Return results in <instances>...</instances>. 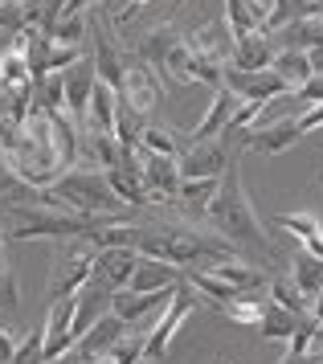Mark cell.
<instances>
[{"label":"cell","instance_id":"cell-1","mask_svg":"<svg viewBox=\"0 0 323 364\" xmlns=\"http://www.w3.org/2000/svg\"><path fill=\"white\" fill-rule=\"evenodd\" d=\"M205 213L213 217V230L221 233V237H229L233 250H245V254H254V258H266V254H270V237H266L258 213H254V205H250V197H245L238 160H229V168L221 172L217 197L209 200Z\"/></svg>","mask_w":323,"mask_h":364},{"label":"cell","instance_id":"cell-2","mask_svg":"<svg viewBox=\"0 0 323 364\" xmlns=\"http://www.w3.org/2000/svg\"><path fill=\"white\" fill-rule=\"evenodd\" d=\"M135 250L147 258H164V262H176L180 270H193V262H221L233 254L229 237L213 230H189V225H139Z\"/></svg>","mask_w":323,"mask_h":364},{"label":"cell","instance_id":"cell-3","mask_svg":"<svg viewBox=\"0 0 323 364\" xmlns=\"http://www.w3.org/2000/svg\"><path fill=\"white\" fill-rule=\"evenodd\" d=\"M37 200L70 209V213H86V217H131V209L115 197V188L107 184L102 168H70L65 176L46 184L37 193Z\"/></svg>","mask_w":323,"mask_h":364},{"label":"cell","instance_id":"cell-4","mask_svg":"<svg viewBox=\"0 0 323 364\" xmlns=\"http://www.w3.org/2000/svg\"><path fill=\"white\" fill-rule=\"evenodd\" d=\"M90 262H95V246H90V242L70 246V250H58V254H53V266H49V282H46V299L49 303L78 295L82 287L90 282Z\"/></svg>","mask_w":323,"mask_h":364},{"label":"cell","instance_id":"cell-5","mask_svg":"<svg viewBox=\"0 0 323 364\" xmlns=\"http://www.w3.org/2000/svg\"><path fill=\"white\" fill-rule=\"evenodd\" d=\"M196 307H201L196 287L189 279L176 282V287H172V295H168V307H164L160 323H156V328H147V360H160L164 352H168V344H172V336L180 331V323H184Z\"/></svg>","mask_w":323,"mask_h":364},{"label":"cell","instance_id":"cell-6","mask_svg":"<svg viewBox=\"0 0 323 364\" xmlns=\"http://www.w3.org/2000/svg\"><path fill=\"white\" fill-rule=\"evenodd\" d=\"M139 62H147L152 70H168L184 82V66H189V46H184V33H176V25H156L152 33H144L139 50H135Z\"/></svg>","mask_w":323,"mask_h":364},{"label":"cell","instance_id":"cell-7","mask_svg":"<svg viewBox=\"0 0 323 364\" xmlns=\"http://www.w3.org/2000/svg\"><path fill=\"white\" fill-rule=\"evenodd\" d=\"M21 33H25V58H29L33 82L46 78V74H53V70L74 66L78 58H86L82 46H62V41H53V37L41 33V29H21Z\"/></svg>","mask_w":323,"mask_h":364},{"label":"cell","instance_id":"cell-8","mask_svg":"<svg viewBox=\"0 0 323 364\" xmlns=\"http://www.w3.org/2000/svg\"><path fill=\"white\" fill-rule=\"evenodd\" d=\"M160 99H164V86H160V78H156V70L135 58V62L127 66V74H123V82H119V102L131 107L135 115L147 119L152 111H156Z\"/></svg>","mask_w":323,"mask_h":364},{"label":"cell","instance_id":"cell-9","mask_svg":"<svg viewBox=\"0 0 323 364\" xmlns=\"http://www.w3.org/2000/svg\"><path fill=\"white\" fill-rule=\"evenodd\" d=\"M102 172H107V184L115 188V197L123 200L127 209H144V205H152V193H147V184H144V160H139V151L123 148L119 164L102 168Z\"/></svg>","mask_w":323,"mask_h":364},{"label":"cell","instance_id":"cell-10","mask_svg":"<svg viewBox=\"0 0 323 364\" xmlns=\"http://www.w3.org/2000/svg\"><path fill=\"white\" fill-rule=\"evenodd\" d=\"M139 262V250L135 246H102L95 250V262H90V282L107 287V291H123L131 282V270Z\"/></svg>","mask_w":323,"mask_h":364},{"label":"cell","instance_id":"cell-11","mask_svg":"<svg viewBox=\"0 0 323 364\" xmlns=\"http://www.w3.org/2000/svg\"><path fill=\"white\" fill-rule=\"evenodd\" d=\"M90 41H95V70H98V78L107 86H115L119 90V82H123V74H127V66H131V53L115 41V33L107 29V25H98V21H90Z\"/></svg>","mask_w":323,"mask_h":364},{"label":"cell","instance_id":"cell-12","mask_svg":"<svg viewBox=\"0 0 323 364\" xmlns=\"http://www.w3.org/2000/svg\"><path fill=\"white\" fill-rule=\"evenodd\" d=\"M226 86L233 90V95H242V99L250 102H266L278 99V95H291V86L278 78L275 70H238V66H226Z\"/></svg>","mask_w":323,"mask_h":364},{"label":"cell","instance_id":"cell-13","mask_svg":"<svg viewBox=\"0 0 323 364\" xmlns=\"http://www.w3.org/2000/svg\"><path fill=\"white\" fill-rule=\"evenodd\" d=\"M229 156L226 144L221 139H196L193 148H184L176 156V164H180V181H193V176H221L229 168Z\"/></svg>","mask_w":323,"mask_h":364},{"label":"cell","instance_id":"cell-14","mask_svg":"<svg viewBox=\"0 0 323 364\" xmlns=\"http://www.w3.org/2000/svg\"><path fill=\"white\" fill-rule=\"evenodd\" d=\"M62 78H65V111H70V119L74 123H86V102H90V90H95L98 82V70L90 58H78L74 66H65L62 70Z\"/></svg>","mask_w":323,"mask_h":364},{"label":"cell","instance_id":"cell-15","mask_svg":"<svg viewBox=\"0 0 323 364\" xmlns=\"http://www.w3.org/2000/svg\"><path fill=\"white\" fill-rule=\"evenodd\" d=\"M144 160V184L152 200H176L180 193V164L176 156H156V151H139Z\"/></svg>","mask_w":323,"mask_h":364},{"label":"cell","instance_id":"cell-16","mask_svg":"<svg viewBox=\"0 0 323 364\" xmlns=\"http://www.w3.org/2000/svg\"><path fill=\"white\" fill-rule=\"evenodd\" d=\"M184 46L201 58H209V62H221V66H229V58H233V33H229L226 21H205L201 29L184 33Z\"/></svg>","mask_w":323,"mask_h":364},{"label":"cell","instance_id":"cell-17","mask_svg":"<svg viewBox=\"0 0 323 364\" xmlns=\"http://www.w3.org/2000/svg\"><path fill=\"white\" fill-rule=\"evenodd\" d=\"M74 307H78L74 295L49 303V315H46V323H41V328H46V364L58 360L65 348L74 344V331H70L74 328Z\"/></svg>","mask_w":323,"mask_h":364},{"label":"cell","instance_id":"cell-18","mask_svg":"<svg viewBox=\"0 0 323 364\" xmlns=\"http://www.w3.org/2000/svg\"><path fill=\"white\" fill-rule=\"evenodd\" d=\"M176 282H184V270L176 262H164V258H147L139 254V262L131 270L127 291H172Z\"/></svg>","mask_w":323,"mask_h":364},{"label":"cell","instance_id":"cell-19","mask_svg":"<svg viewBox=\"0 0 323 364\" xmlns=\"http://www.w3.org/2000/svg\"><path fill=\"white\" fill-rule=\"evenodd\" d=\"M270 37H275L278 50H315V46L323 41V9L287 21V25H282V29H275Z\"/></svg>","mask_w":323,"mask_h":364},{"label":"cell","instance_id":"cell-20","mask_svg":"<svg viewBox=\"0 0 323 364\" xmlns=\"http://www.w3.org/2000/svg\"><path fill=\"white\" fill-rule=\"evenodd\" d=\"M238 107H242V95H233V90L221 82L217 90H213V102H209V111H205V119L193 127V144L196 139H217V135L229 127V119H233Z\"/></svg>","mask_w":323,"mask_h":364},{"label":"cell","instance_id":"cell-21","mask_svg":"<svg viewBox=\"0 0 323 364\" xmlns=\"http://www.w3.org/2000/svg\"><path fill=\"white\" fill-rule=\"evenodd\" d=\"M303 139V132H299V123L291 119H278V123H266V127H254V132L245 135V144L254 151H262V156H282L287 148H295Z\"/></svg>","mask_w":323,"mask_h":364},{"label":"cell","instance_id":"cell-22","mask_svg":"<svg viewBox=\"0 0 323 364\" xmlns=\"http://www.w3.org/2000/svg\"><path fill=\"white\" fill-rule=\"evenodd\" d=\"M168 295L172 291H115L111 295V311L123 319V323H139L144 315H152L156 307H168Z\"/></svg>","mask_w":323,"mask_h":364},{"label":"cell","instance_id":"cell-23","mask_svg":"<svg viewBox=\"0 0 323 364\" xmlns=\"http://www.w3.org/2000/svg\"><path fill=\"white\" fill-rule=\"evenodd\" d=\"M275 37L270 33H250V37H233V58H229V66L238 70H266L275 62Z\"/></svg>","mask_w":323,"mask_h":364},{"label":"cell","instance_id":"cell-24","mask_svg":"<svg viewBox=\"0 0 323 364\" xmlns=\"http://www.w3.org/2000/svg\"><path fill=\"white\" fill-rule=\"evenodd\" d=\"M127 328H131V323H123L115 311H107V315H98V319H95L86 331H82L74 344H78L82 352H90V356H107V352L115 348V340H119Z\"/></svg>","mask_w":323,"mask_h":364},{"label":"cell","instance_id":"cell-25","mask_svg":"<svg viewBox=\"0 0 323 364\" xmlns=\"http://www.w3.org/2000/svg\"><path fill=\"white\" fill-rule=\"evenodd\" d=\"M115 115H119V90L98 78L95 90H90V102H86V123L82 127H90V132H115Z\"/></svg>","mask_w":323,"mask_h":364},{"label":"cell","instance_id":"cell-26","mask_svg":"<svg viewBox=\"0 0 323 364\" xmlns=\"http://www.w3.org/2000/svg\"><path fill=\"white\" fill-rule=\"evenodd\" d=\"M29 58H25V33H13L0 53V86H29Z\"/></svg>","mask_w":323,"mask_h":364},{"label":"cell","instance_id":"cell-27","mask_svg":"<svg viewBox=\"0 0 323 364\" xmlns=\"http://www.w3.org/2000/svg\"><path fill=\"white\" fill-rule=\"evenodd\" d=\"M307 311H287V307H278L275 299L270 303H262V319H258V331L266 340H291L295 328H299V319Z\"/></svg>","mask_w":323,"mask_h":364},{"label":"cell","instance_id":"cell-28","mask_svg":"<svg viewBox=\"0 0 323 364\" xmlns=\"http://www.w3.org/2000/svg\"><path fill=\"white\" fill-rule=\"evenodd\" d=\"M209 270H213V274H221L229 287H238L242 295H250V291H258V287H262V270H258V266L242 262V258H233V254H229V258H221V262H213Z\"/></svg>","mask_w":323,"mask_h":364},{"label":"cell","instance_id":"cell-29","mask_svg":"<svg viewBox=\"0 0 323 364\" xmlns=\"http://www.w3.org/2000/svg\"><path fill=\"white\" fill-rule=\"evenodd\" d=\"M270 70H275V74H278L287 86H291V90H299V86H303L311 74H315V70H311L307 50H278L275 62H270Z\"/></svg>","mask_w":323,"mask_h":364},{"label":"cell","instance_id":"cell-30","mask_svg":"<svg viewBox=\"0 0 323 364\" xmlns=\"http://www.w3.org/2000/svg\"><path fill=\"white\" fill-rule=\"evenodd\" d=\"M291 279L295 287L303 291V299H315L323 291V258H315V254H307V250H299L295 254V262H291Z\"/></svg>","mask_w":323,"mask_h":364},{"label":"cell","instance_id":"cell-31","mask_svg":"<svg viewBox=\"0 0 323 364\" xmlns=\"http://www.w3.org/2000/svg\"><path fill=\"white\" fill-rule=\"evenodd\" d=\"M41 188H33L16 176V168L9 164V156L0 151V205H33Z\"/></svg>","mask_w":323,"mask_h":364},{"label":"cell","instance_id":"cell-32","mask_svg":"<svg viewBox=\"0 0 323 364\" xmlns=\"http://www.w3.org/2000/svg\"><path fill=\"white\" fill-rule=\"evenodd\" d=\"M217 184H221V176H193V181H180L176 200L189 209V213H205L209 200L217 197Z\"/></svg>","mask_w":323,"mask_h":364},{"label":"cell","instance_id":"cell-33","mask_svg":"<svg viewBox=\"0 0 323 364\" xmlns=\"http://www.w3.org/2000/svg\"><path fill=\"white\" fill-rule=\"evenodd\" d=\"M184 279L196 287V295H205L209 303H221V307H226V303H233V299L242 295L238 287H229V282L221 279V274H213V270H184Z\"/></svg>","mask_w":323,"mask_h":364},{"label":"cell","instance_id":"cell-34","mask_svg":"<svg viewBox=\"0 0 323 364\" xmlns=\"http://www.w3.org/2000/svg\"><path fill=\"white\" fill-rule=\"evenodd\" d=\"M226 25L233 37H250V33H266L262 29L258 13H254V0H226Z\"/></svg>","mask_w":323,"mask_h":364},{"label":"cell","instance_id":"cell-35","mask_svg":"<svg viewBox=\"0 0 323 364\" xmlns=\"http://www.w3.org/2000/svg\"><path fill=\"white\" fill-rule=\"evenodd\" d=\"M115 364H144L147 360V331H123L119 340H115V348L107 352Z\"/></svg>","mask_w":323,"mask_h":364},{"label":"cell","instance_id":"cell-36","mask_svg":"<svg viewBox=\"0 0 323 364\" xmlns=\"http://www.w3.org/2000/svg\"><path fill=\"white\" fill-rule=\"evenodd\" d=\"M139 151H156V156H180L176 132H172V127H160V123H147L144 135H139Z\"/></svg>","mask_w":323,"mask_h":364},{"label":"cell","instance_id":"cell-37","mask_svg":"<svg viewBox=\"0 0 323 364\" xmlns=\"http://www.w3.org/2000/svg\"><path fill=\"white\" fill-rule=\"evenodd\" d=\"M266 295L275 299L278 307H287V311H307L311 303L303 299V291L295 287L291 274H278V279H270V287H266Z\"/></svg>","mask_w":323,"mask_h":364},{"label":"cell","instance_id":"cell-38","mask_svg":"<svg viewBox=\"0 0 323 364\" xmlns=\"http://www.w3.org/2000/svg\"><path fill=\"white\" fill-rule=\"evenodd\" d=\"M4 364H46V328H33L25 340H16V352Z\"/></svg>","mask_w":323,"mask_h":364},{"label":"cell","instance_id":"cell-39","mask_svg":"<svg viewBox=\"0 0 323 364\" xmlns=\"http://www.w3.org/2000/svg\"><path fill=\"white\" fill-rule=\"evenodd\" d=\"M86 29H90V17H86V13H65L49 37L62 41V46H82V41H86Z\"/></svg>","mask_w":323,"mask_h":364},{"label":"cell","instance_id":"cell-40","mask_svg":"<svg viewBox=\"0 0 323 364\" xmlns=\"http://www.w3.org/2000/svg\"><path fill=\"white\" fill-rule=\"evenodd\" d=\"M275 225H282V230H291L299 242H307V237H315V233H323V221L315 213H278Z\"/></svg>","mask_w":323,"mask_h":364},{"label":"cell","instance_id":"cell-41","mask_svg":"<svg viewBox=\"0 0 323 364\" xmlns=\"http://www.w3.org/2000/svg\"><path fill=\"white\" fill-rule=\"evenodd\" d=\"M226 315L233 319V323H245V328H258V319H262V303H254L250 295H238L233 303H226Z\"/></svg>","mask_w":323,"mask_h":364},{"label":"cell","instance_id":"cell-42","mask_svg":"<svg viewBox=\"0 0 323 364\" xmlns=\"http://www.w3.org/2000/svg\"><path fill=\"white\" fill-rule=\"evenodd\" d=\"M21 307V287H16V274L4 266L0 270V315H13Z\"/></svg>","mask_w":323,"mask_h":364},{"label":"cell","instance_id":"cell-43","mask_svg":"<svg viewBox=\"0 0 323 364\" xmlns=\"http://www.w3.org/2000/svg\"><path fill=\"white\" fill-rule=\"evenodd\" d=\"M295 123H299V132H319L323 127V102H311V107H303V115H295Z\"/></svg>","mask_w":323,"mask_h":364},{"label":"cell","instance_id":"cell-44","mask_svg":"<svg viewBox=\"0 0 323 364\" xmlns=\"http://www.w3.org/2000/svg\"><path fill=\"white\" fill-rule=\"evenodd\" d=\"M295 95H299V102H303V107H311V102H323V74H311V78L299 86Z\"/></svg>","mask_w":323,"mask_h":364},{"label":"cell","instance_id":"cell-45","mask_svg":"<svg viewBox=\"0 0 323 364\" xmlns=\"http://www.w3.org/2000/svg\"><path fill=\"white\" fill-rule=\"evenodd\" d=\"M95 360H98V356H90V352H82L78 344H70V348L62 352V356H58V360H49V364H95Z\"/></svg>","mask_w":323,"mask_h":364},{"label":"cell","instance_id":"cell-46","mask_svg":"<svg viewBox=\"0 0 323 364\" xmlns=\"http://www.w3.org/2000/svg\"><path fill=\"white\" fill-rule=\"evenodd\" d=\"M13 352H16V336H13L9 328H4V323H0V364L9 360Z\"/></svg>","mask_w":323,"mask_h":364},{"label":"cell","instance_id":"cell-47","mask_svg":"<svg viewBox=\"0 0 323 364\" xmlns=\"http://www.w3.org/2000/svg\"><path fill=\"white\" fill-rule=\"evenodd\" d=\"M144 4H152V0H123V9H119V25H123V21H131L139 9H144Z\"/></svg>","mask_w":323,"mask_h":364},{"label":"cell","instance_id":"cell-48","mask_svg":"<svg viewBox=\"0 0 323 364\" xmlns=\"http://www.w3.org/2000/svg\"><path fill=\"white\" fill-rule=\"evenodd\" d=\"M278 364H319V356L315 352H287Z\"/></svg>","mask_w":323,"mask_h":364},{"label":"cell","instance_id":"cell-49","mask_svg":"<svg viewBox=\"0 0 323 364\" xmlns=\"http://www.w3.org/2000/svg\"><path fill=\"white\" fill-rule=\"evenodd\" d=\"M303 250H307V254H315V258H323V233L307 237V242H303Z\"/></svg>","mask_w":323,"mask_h":364},{"label":"cell","instance_id":"cell-50","mask_svg":"<svg viewBox=\"0 0 323 364\" xmlns=\"http://www.w3.org/2000/svg\"><path fill=\"white\" fill-rule=\"evenodd\" d=\"M307 58H311V70H315V74H323V41L315 46V50H307Z\"/></svg>","mask_w":323,"mask_h":364},{"label":"cell","instance_id":"cell-51","mask_svg":"<svg viewBox=\"0 0 323 364\" xmlns=\"http://www.w3.org/2000/svg\"><path fill=\"white\" fill-rule=\"evenodd\" d=\"M307 311H311V315H315V319L323 323V291H319L315 299H311V307H307Z\"/></svg>","mask_w":323,"mask_h":364},{"label":"cell","instance_id":"cell-52","mask_svg":"<svg viewBox=\"0 0 323 364\" xmlns=\"http://www.w3.org/2000/svg\"><path fill=\"white\" fill-rule=\"evenodd\" d=\"M0 270H4V233H0Z\"/></svg>","mask_w":323,"mask_h":364},{"label":"cell","instance_id":"cell-53","mask_svg":"<svg viewBox=\"0 0 323 364\" xmlns=\"http://www.w3.org/2000/svg\"><path fill=\"white\" fill-rule=\"evenodd\" d=\"M95 364H115V360H111V356H98V360H95Z\"/></svg>","mask_w":323,"mask_h":364},{"label":"cell","instance_id":"cell-54","mask_svg":"<svg viewBox=\"0 0 323 364\" xmlns=\"http://www.w3.org/2000/svg\"><path fill=\"white\" fill-rule=\"evenodd\" d=\"M172 4H184V0H172Z\"/></svg>","mask_w":323,"mask_h":364},{"label":"cell","instance_id":"cell-55","mask_svg":"<svg viewBox=\"0 0 323 364\" xmlns=\"http://www.w3.org/2000/svg\"><path fill=\"white\" fill-rule=\"evenodd\" d=\"M319 364H323V352H319Z\"/></svg>","mask_w":323,"mask_h":364}]
</instances>
